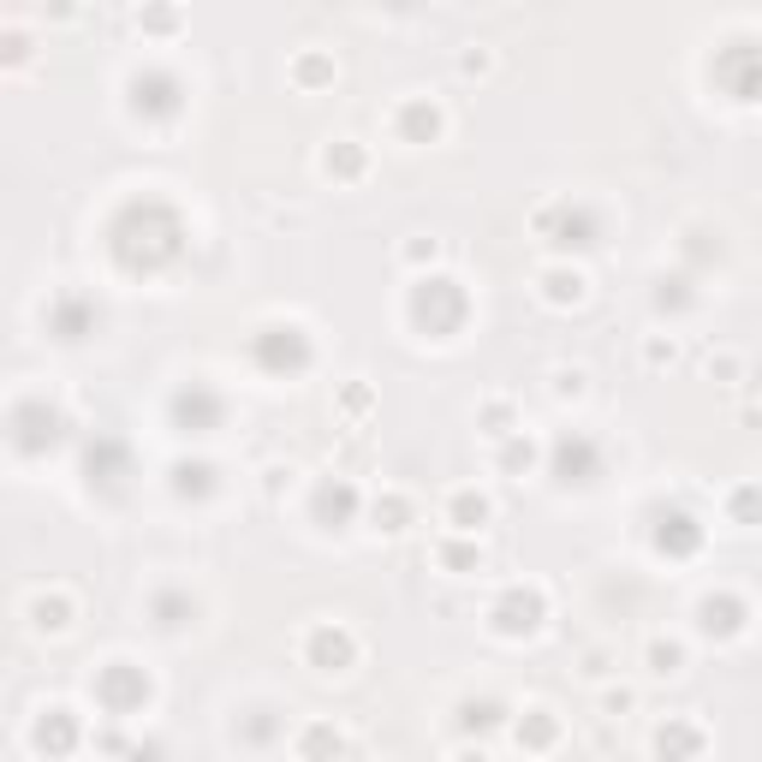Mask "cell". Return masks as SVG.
<instances>
[{"mask_svg":"<svg viewBox=\"0 0 762 762\" xmlns=\"http://www.w3.org/2000/svg\"><path fill=\"white\" fill-rule=\"evenodd\" d=\"M405 256H412V263H424V256H429V263H435V239H429V244H424V239L405 244Z\"/></svg>","mask_w":762,"mask_h":762,"instance_id":"41","label":"cell"},{"mask_svg":"<svg viewBox=\"0 0 762 762\" xmlns=\"http://www.w3.org/2000/svg\"><path fill=\"white\" fill-rule=\"evenodd\" d=\"M31 751L36 757H72L78 751V715L66 709V703H54V709H36V720H31Z\"/></svg>","mask_w":762,"mask_h":762,"instance_id":"16","label":"cell"},{"mask_svg":"<svg viewBox=\"0 0 762 762\" xmlns=\"http://www.w3.org/2000/svg\"><path fill=\"white\" fill-rule=\"evenodd\" d=\"M95 328H102V304L90 292H54L43 304V334L54 346H84Z\"/></svg>","mask_w":762,"mask_h":762,"instance_id":"10","label":"cell"},{"mask_svg":"<svg viewBox=\"0 0 762 762\" xmlns=\"http://www.w3.org/2000/svg\"><path fill=\"white\" fill-rule=\"evenodd\" d=\"M251 358H256V370L292 381L316 363V346H310V334L298 328V322H263V328L251 334Z\"/></svg>","mask_w":762,"mask_h":762,"instance_id":"5","label":"cell"},{"mask_svg":"<svg viewBox=\"0 0 762 762\" xmlns=\"http://www.w3.org/2000/svg\"><path fill=\"white\" fill-rule=\"evenodd\" d=\"M703 744H709V732H703L697 720H667V727H656V757L661 762H697Z\"/></svg>","mask_w":762,"mask_h":762,"instance_id":"22","label":"cell"},{"mask_svg":"<svg viewBox=\"0 0 762 762\" xmlns=\"http://www.w3.org/2000/svg\"><path fill=\"white\" fill-rule=\"evenodd\" d=\"M126 476H131L126 441H114V435H95V441L84 447V488H90V495H102V500H119Z\"/></svg>","mask_w":762,"mask_h":762,"instance_id":"12","label":"cell"},{"mask_svg":"<svg viewBox=\"0 0 762 762\" xmlns=\"http://www.w3.org/2000/svg\"><path fill=\"white\" fill-rule=\"evenodd\" d=\"M744 625H751V608H744L732 590H715V596H703V602H697V632L715 637V644H732Z\"/></svg>","mask_w":762,"mask_h":762,"instance_id":"18","label":"cell"},{"mask_svg":"<svg viewBox=\"0 0 762 762\" xmlns=\"http://www.w3.org/2000/svg\"><path fill=\"white\" fill-rule=\"evenodd\" d=\"M727 512H732V524H744V530L762 524V488L757 483H739V488H732V500H727Z\"/></svg>","mask_w":762,"mask_h":762,"instance_id":"34","label":"cell"},{"mask_svg":"<svg viewBox=\"0 0 762 762\" xmlns=\"http://www.w3.org/2000/svg\"><path fill=\"white\" fill-rule=\"evenodd\" d=\"M649 536H656V554H667V561H685V554L703 549V524L685 507H667V500L649 512Z\"/></svg>","mask_w":762,"mask_h":762,"instance_id":"15","label":"cell"},{"mask_svg":"<svg viewBox=\"0 0 762 762\" xmlns=\"http://www.w3.org/2000/svg\"><path fill=\"white\" fill-rule=\"evenodd\" d=\"M31 625H36V632H66V625H72V596H66V590L36 596V602H31Z\"/></svg>","mask_w":762,"mask_h":762,"instance_id":"26","label":"cell"},{"mask_svg":"<svg viewBox=\"0 0 762 762\" xmlns=\"http://www.w3.org/2000/svg\"><path fill=\"white\" fill-rule=\"evenodd\" d=\"M536 233L549 239L554 251H590V244H602V215H596L584 197H561L536 215Z\"/></svg>","mask_w":762,"mask_h":762,"instance_id":"8","label":"cell"},{"mask_svg":"<svg viewBox=\"0 0 762 762\" xmlns=\"http://www.w3.org/2000/svg\"><path fill=\"white\" fill-rule=\"evenodd\" d=\"M405 524H412V500H405V495H388V500H376V530H388V536H400Z\"/></svg>","mask_w":762,"mask_h":762,"instance_id":"35","label":"cell"},{"mask_svg":"<svg viewBox=\"0 0 762 762\" xmlns=\"http://www.w3.org/2000/svg\"><path fill=\"white\" fill-rule=\"evenodd\" d=\"M500 720H507V709H500L495 697H483V703H459V732H465V739H483V732H495Z\"/></svg>","mask_w":762,"mask_h":762,"instance_id":"27","label":"cell"},{"mask_svg":"<svg viewBox=\"0 0 762 762\" xmlns=\"http://www.w3.org/2000/svg\"><path fill=\"white\" fill-rule=\"evenodd\" d=\"M453 762H488V751H483V744H465V751H459Z\"/></svg>","mask_w":762,"mask_h":762,"instance_id":"42","label":"cell"},{"mask_svg":"<svg viewBox=\"0 0 762 762\" xmlns=\"http://www.w3.org/2000/svg\"><path fill=\"white\" fill-rule=\"evenodd\" d=\"M322 173H334V180H358V173H363V149L351 138L328 143V149H322Z\"/></svg>","mask_w":762,"mask_h":762,"instance_id":"30","label":"cell"},{"mask_svg":"<svg viewBox=\"0 0 762 762\" xmlns=\"http://www.w3.org/2000/svg\"><path fill=\"white\" fill-rule=\"evenodd\" d=\"M168 488L180 500H215L221 495V471H215L209 459H180V465L168 471Z\"/></svg>","mask_w":762,"mask_h":762,"instance_id":"21","label":"cell"},{"mask_svg":"<svg viewBox=\"0 0 762 762\" xmlns=\"http://www.w3.org/2000/svg\"><path fill=\"white\" fill-rule=\"evenodd\" d=\"M500 465H507V471H519V465H536V447H530L524 435H519V441H512L507 453H500Z\"/></svg>","mask_w":762,"mask_h":762,"instance_id":"37","label":"cell"},{"mask_svg":"<svg viewBox=\"0 0 762 762\" xmlns=\"http://www.w3.org/2000/svg\"><path fill=\"white\" fill-rule=\"evenodd\" d=\"M542 298H549V304H584V275L578 268H549V275H542Z\"/></svg>","mask_w":762,"mask_h":762,"instance_id":"29","label":"cell"},{"mask_svg":"<svg viewBox=\"0 0 762 762\" xmlns=\"http://www.w3.org/2000/svg\"><path fill=\"white\" fill-rule=\"evenodd\" d=\"M709 376H739V358H727V351H720V358H709Z\"/></svg>","mask_w":762,"mask_h":762,"instance_id":"40","label":"cell"},{"mask_svg":"<svg viewBox=\"0 0 762 762\" xmlns=\"http://www.w3.org/2000/svg\"><path fill=\"white\" fill-rule=\"evenodd\" d=\"M168 417H173V429H180V435H197V441H203V435H215L227 424V393L215 388V381H203V376L180 381V393L168 400Z\"/></svg>","mask_w":762,"mask_h":762,"instance_id":"9","label":"cell"},{"mask_svg":"<svg viewBox=\"0 0 762 762\" xmlns=\"http://www.w3.org/2000/svg\"><path fill=\"white\" fill-rule=\"evenodd\" d=\"M304 661L316 667V673H346V667L358 661V637H351L339 620H322V625L304 632Z\"/></svg>","mask_w":762,"mask_h":762,"instance_id":"14","label":"cell"},{"mask_svg":"<svg viewBox=\"0 0 762 762\" xmlns=\"http://www.w3.org/2000/svg\"><path fill=\"white\" fill-rule=\"evenodd\" d=\"M155 209H161V197H138L107 221V256H114L126 275H155V268H168L173 256H180V239H161L155 227H149Z\"/></svg>","mask_w":762,"mask_h":762,"instance_id":"1","label":"cell"},{"mask_svg":"<svg viewBox=\"0 0 762 762\" xmlns=\"http://www.w3.org/2000/svg\"><path fill=\"white\" fill-rule=\"evenodd\" d=\"M542 614H549V602H542L536 584H512V590L488 608V625H495L500 637H530L542 625Z\"/></svg>","mask_w":762,"mask_h":762,"instance_id":"13","label":"cell"},{"mask_svg":"<svg viewBox=\"0 0 762 762\" xmlns=\"http://www.w3.org/2000/svg\"><path fill=\"white\" fill-rule=\"evenodd\" d=\"M185 95L190 90L173 66L143 60V66H131V78H126V114L138 119V126H173V119L185 114Z\"/></svg>","mask_w":762,"mask_h":762,"instance_id":"2","label":"cell"},{"mask_svg":"<svg viewBox=\"0 0 762 762\" xmlns=\"http://www.w3.org/2000/svg\"><path fill=\"white\" fill-rule=\"evenodd\" d=\"M149 673L143 667H131V661H102L95 667V679H90V697L102 703V715H114V720H131V715H143L149 709Z\"/></svg>","mask_w":762,"mask_h":762,"instance_id":"6","label":"cell"},{"mask_svg":"<svg viewBox=\"0 0 762 762\" xmlns=\"http://www.w3.org/2000/svg\"><path fill=\"white\" fill-rule=\"evenodd\" d=\"M149 625H155L161 637H180V632H190V625H197V596L190 590H180V584H161V590H149Z\"/></svg>","mask_w":762,"mask_h":762,"instance_id":"17","label":"cell"},{"mask_svg":"<svg viewBox=\"0 0 762 762\" xmlns=\"http://www.w3.org/2000/svg\"><path fill=\"white\" fill-rule=\"evenodd\" d=\"M488 512L495 507H488L483 488H453V495H447V524H453L459 536H476V530L488 524Z\"/></svg>","mask_w":762,"mask_h":762,"instance_id":"25","label":"cell"},{"mask_svg":"<svg viewBox=\"0 0 762 762\" xmlns=\"http://www.w3.org/2000/svg\"><path fill=\"white\" fill-rule=\"evenodd\" d=\"M602 465H608V453H602V441H596L590 429H566L561 441L549 447L554 488H596L602 483Z\"/></svg>","mask_w":762,"mask_h":762,"instance_id":"7","label":"cell"},{"mask_svg":"<svg viewBox=\"0 0 762 762\" xmlns=\"http://www.w3.org/2000/svg\"><path fill=\"white\" fill-rule=\"evenodd\" d=\"M709 78L727 102H762V48L757 43H727L709 60Z\"/></svg>","mask_w":762,"mask_h":762,"instance_id":"11","label":"cell"},{"mask_svg":"<svg viewBox=\"0 0 762 762\" xmlns=\"http://www.w3.org/2000/svg\"><path fill=\"white\" fill-rule=\"evenodd\" d=\"M405 316H412V328H424V339H453L471 316V298L459 280L424 275L412 286V298H405Z\"/></svg>","mask_w":762,"mask_h":762,"instance_id":"3","label":"cell"},{"mask_svg":"<svg viewBox=\"0 0 762 762\" xmlns=\"http://www.w3.org/2000/svg\"><path fill=\"white\" fill-rule=\"evenodd\" d=\"M649 673L656 679H679L685 673V644H679V637H649Z\"/></svg>","mask_w":762,"mask_h":762,"instance_id":"28","label":"cell"},{"mask_svg":"<svg viewBox=\"0 0 762 762\" xmlns=\"http://www.w3.org/2000/svg\"><path fill=\"white\" fill-rule=\"evenodd\" d=\"M554 393H561V400H578V393H584V370H561V376H554Z\"/></svg>","mask_w":762,"mask_h":762,"instance_id":"38","label":"cell"},{"mask_svg":"<svg viewBox=\"0 0 762 762\" xmlns=\"http://www.w3.org/2000/svg\"><path fill=\"white\" fill-rule=\"evenodd\" d=\"M286 732V715L275 709V703H251L239 720H233V739L239 744H251V751H263V744H275Z\"/></svg>","mask_w":762,"mask_h":762,"instance_id":"23","label":"cell"},{"mask_svg":"<svg viewBox=\"0 0 762 762\" xmlns=\"http://www.w3.org/2000/svg\"><path fill=\"white\" fill-rule=\"evenodd\" d=\"M441 107L429 102V95H412V102H400V114H393V131H400V143H435L441 138Z\"/></svg>","mask_w":762,"mask_h":762,"instance_id":"20","label":"cell"},{"mask_svg":"<svg viewBox=\"0 0 762 762\" xmlns=\"http://www.w3.org/2000/svg\"><path fill=\"white\" fill-rule=\"evenodd\" d=\"M292 78H298L304 90H316L322 78H334V60H322V54H304V60L292 66Z\"/></svg>","mask_w":762,"mask_h":762,"instance_id":"36","label":"cell"},{"mask_svg":"<svg viewBox=\"0 0 762 762\" xmlns=\"http://www.w3.org/2000/svg\"><path fill=\"white\" fill-rule=\"evenodd\" d=\"M60 435H66V412H60V405H48V393H19V400H12L7 441H12V453H19V459L54 453Z\"/></svg>","mask_w":762,"mask_h":762,"instance_id":"4","label":"cell"},{"mask_svg":"<svg viewBox=\"0 0 762 762\" xmlns=\"http://www.w3.org/2000/svg\"><path fill=\"white\" fill-rule=\"evenodd\" d=\"M554 739H561L554 709H530V720H519V744H530V751H549Z\"/></svg>","mask_w":762,"mask_h":762,"instance_id":"31","label":"cell"},{"mask_svg":"<svg viewBox=\"0 0 762 762\" xmlns=\"http://www.w3.org/2000/svg\"><path fill=\"white\" fill-rule=\"evenodd\" d=\"M358 507H363L358 488L339 483V476H334V483H316V500H310V512H316L322 530H346L351 519H358Z\"/></svg>","mask_w":762,"mask_h":762,"instance_id":"19","label":"cell"},{"mask_svg":"<svg viewBox=\"0 0 762 762\" xmlns=\"http://www.w3.org/2000/svg\"><path fill=\"white\" fill-rule=\"evenodd\" d=\"M656 310H691L697 304V292H691V275H656Z\"/></svg>","mask_w":762,"mask_h":762,"instance_id":"32","label":"cell"},{"mask_svg":"<svg viewBox=\"0 0 762 762\" xmlns=\"http://www.w3.org/2000/svg\"><path fill=\"white\" fill-rule=\"evenodd\" d=\"M649 363H673V339H649Z\"/></svg>","mask_w":762,"mask_h":762,"instance_id":"39","label":"cell"},{"mask_svg":"<svg viewBox=\"0 0 762 762\" xmlns=\"http://www.w3.org/2000/svg\"><path fill=\"white\" fill-rule=\"evenodd\" d=\"M435 561L465 578V572H483V549H476V542H441V549H435Z\"/></svg>","mask_w":762,"mask_h":762,"instance_id":"33","label":"cell"},{"mask_svg":"<svg viewBox=\"0 0 762 762\" xmlns=\"http://www.w3.org/2000/svg\"><path fill=\"white\" fill-rule=\"evenodd\" d=\"M292 744H298V757H304V762H334L339 751H346V732H339L334 720H304Z\"/></svg>","mask_w":762,"mask_h":762,"instance_id":"24","label":"cell"}]
</instances>
